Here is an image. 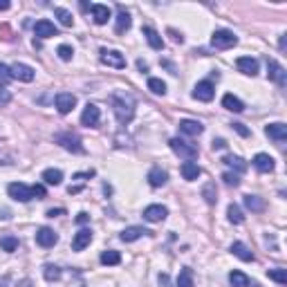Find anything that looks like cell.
<instances>
[{
    "instance_id": "6da1fadb",
    "label": "cell",
    "mask_w": 287,
    "mask_h": 287,
    "mask_svg": "<svg viewBox=\"0 0 287 287\" xmlns=\"http://www.w3.org/2000/svg\"><path fill=\"white\" fill-rule=\"evenodd\" d=\"M112 110L114 117H117L119 123H130L132 117H135V99L126 92H114L112 94Z\"/></svg>"
},
{
    "instance_id": "7a4b0ae2",
    "label": "cell",
    "mask_w": 287,
    "mask_h": 287,
    "mask_svg": "<svg viewBox=\"0 0 287 287\" xmlns=\"http://www.w3.org/2000/svg\"><path fill=\"white\" fill-rule=\"evenodd\" d=\"M169 146H171V151H173L175 155L184 157L186 162L195 160V157L200 155V151H198V146H195V144H189V141H184V139H178V137H175V139H171Z\"/></svg>"
},
{
    "instance_id": "3957f363",
    "label": "cell",
    "mask_w": 287,
    "mask_h": 287,
    "mask_svg": "<svg viewBox=\"0 0 287 287\" xmlns=\"http://www.w3.org/2000/svg\"><path fill=\"white\" fill-rule=\"evenodd\" d=\"M211 45L215 50H229V47L238 45V36L229 30H215L211 36Z\"/></svg>"
},
{
    "instance_id": "277c9868",
    "label": "cell",
    "mask_w": 287,
    "mask_h": 287,
    "mask_svg": "<svg viewBox=\"0 0 287 287\" xmlns=\"http://www.w3.org/2000/svg\"><path fill=\"white\" fill-rule=\"evenodd\" d=\"M267 76H269V79L274 81L278 88H285V83H287V72H285V68L278 63V61L267 59Z\"/></svg>"
},
{
    "instance_id": "5b68a950",
    "label": "cell",
    "mask_w": 287,
    "mask_h": 287,
    "mask_svg": "<svg viewBox=\"0 0 287 287\" xmlns=\"http://www.w3.org/2000/svg\"><path fill=\"white\" fill-rule=\"evenodd\" d=\"M7 193L12 195L16 202H30L32 200V186L23 184V182H12L7 186Z\"/></svg>"
},
{
    "instance_id": "8992f818",
    "label": "cell",
    "mask_w": 287,
    "mask_h": 287,
    "mask_svg": "<svg viewBox=\"0 0 287 287\" xmlns=\"http://www.w3.org/2000/svg\"><path fill=\"white\" fill-rule=\"evenodd\" d=\"M101 63L108 65V68H117V70L126 68V59L117 50H101Z\"/></svg>"
},
{
    "instance_id": "52a82bcc",
    "label": "cell",
    "mask_w": 287,
    "mask_h": 287,
    "mask_svg": "<svg viewBox=\"0 0 287 287\" xmlns=\"http://www.w3.org/2000/svg\"><path fill=\"white\" fill-rule=\"evenodd\" d=\"M99 121H101V110H99V106H94V103H88L83 108V114H81V123L88 128H97Z\"/></svg>"
},
{
    "instance_id": "ba28073f",
    "label": "cell",
    "mask_w": 287,
    "mask_h": 287,
    "mask_svg": "<svg viewBox=\"0 0 287 287\" xmlns=\"http://www.w3.org/2000/svg\"><path fill=\"white\" fill-rule=\"evenodd\" d=\"M213 94H215V88H213L211 81H200V83L193 88V99H198V101L209 103L213 99Z\"/></svg>"
},
{
    "instance_id": "9c48e42d",
    "label": "cell",
    "mask_w": 287,
    "mask_h": 287,
    "mask_svg": "<svg viewBox=\"0 0 287 287\" xmlns=\"http://www.w3.org/2000/svg\"><path fill=\"white\" fill-rule=\"evenodd\" d=\"M56 242H59V236H56L54 231H52L50 227H41L36 231V245L45 247V249H50V247H54Z\"/></svg>"
},
{
    "instance_id": "30bf717a",
    "label": "cell",
    "mask_w": 287,
    "mask_h": 287,
    "mask_svg": "<svg viewBox=\"0 0 287 287\" xmlns=\"http://www.w3.org/2000/svg\"><path fill=\"white\" fill-rule=\"evenodd\" d=\"M117 25H114V32L117 34H126L128 30H130V25H132V18H130V12H128L123 5H119L117 7Z\"/></svg>"
},
{
    "instance_id": "8fae6325",
    "label": "cell",
    "mask_w": 287,
    "mask_h": 287,
    "mask_svg": "<svg viewBox=\"0 0 287 287\" xmlns=\"http://www.w3.org/2000/svg\"><path fill=\"white\" fill-rule=\"evenodd\" d=\"M74 106H76V97H74V94H70V92H59V94H56V110H59L61 114L72 112Z\"/></svg>"
},
{
    "instance_id": "7c38bea8",
    "label": "cell",
    "mask_w": 287,
    "mask_h": 287,
    "mask_svg": "<svg viewBox=\"0 0 287 287\" xmlns=\"http://www.w3.org/2000/svg\"><path fill=\"white\" fill-rule=\"evenodd\" d=\"M178 128L182 135H189V137H198V135H202V130H204V126L200 121H195V119H182L178 123Z\"/></svg>"
},
{
    "instance_id": "4fadbf2b",
    "label": "cell",
    "mask_w": 287,
    "mask_h": 287,
    "mask_svg": "<svg viewBox=\"0 0 287 287\" xmlns=\"http://www.w3.org/2000/svg\"><path fill=\"white\" fill-rule=\"evenodd\" d=\"M12 76L14 79H18V81H25V83H30V81H34V68H30V65H25V63H14L12 68Z\"/></svg>"
},
{
    "instance_id": "5bb4252c",
    "label": "cell",
    "mask_w": 287,
    "mask_h": 287,
    "mask_svg": "<svg viewBox=\"0 0 287 287\" xmlns=\"http://www.w3.org/2000/svg\"><path fill=\"white\" fill-rule=\"evenodd\" d=\"M56 141L61 144V146L65 148V151H72V153H85V148L81 146V141L76 139L74 135H68V132H63V135H56Z\"/></svg>"
},
{
    "instance_id": "9a60e30c",
    "label": "cell",
    "mask_w": 287,
    "mask_h": 287,
    "mask_svg": "<svg viewBox=\"0 0 287 287\" xmlns=\"http://www.w3.org/2000/svg\"><path fill=\"white\" fill-rule=\"evenodd\" d=\"M34 34L38 38H52V36L59 34V32H56L54 23H50L47 18H41V21H36V25H34Z\"/></svg>"
},
{
    "instance_id": "2e32d148",
    "label": "cell",
    "mask_w": 287,
    "mask_h": 287,
    "mask_svg": "<svg viewBox=\"0 0 287 287\" xmlns=\"http://www.w3.org/2000/svg\"><path fill=\"white\" fill-rule=\"evenodd\" d=\"M166 215H169V211L162 204H151V207L144 209V220H148V222H162Z\"/></svg>"
},
{
    "instance_id": "e0dca14e",
    "label": "cell",
    "mask_w": 287,
    "mask_h": 287,
    "mask_svg": "<svg viewBox=\"0 0 287 287\" xmlns=\"http://www.w3.org/2000/svg\"><path fill=\"white\" fill-rule=\"evenodd\" d=\"M265 135L269 137V139L283 144L287 139V126H285V123H269V126L265 128Z\"/></svg>"
},
{
    "instance_id": "ac0fdd59",
    "label": "cell",
    "mask_w": 287,
    "mask_h": 287,
    "mask_svg": "<svg viewBox=\"0 0 287 287\" xmlns=\"http://www.w3.org/2000/svg\"><path fill=\"white\" fill-rule=\"evenodd\" d=\"M90 9H92V21L97 23V25H106V23L110 21V7L108 5H90Z\"/></svg>"
},
{
    "instance_id": "d6986e66",
    "label": "cell",
    "mask_w": 287,
    "mask_h": 287,
    "mask_svg": "<svg viewBox=\"0 0 287 287\" xmlns=\"http://www.w3.org/2000/svg\"><path fill=\"white\" fill-rule=\"evenodd\" d=\"M92 242V231L90 229H81L79 233H74V240H72V249L74 251H83L85 247Z\"/></svg>"
},
{
    "instance_id": "ffe728a7",
    "label": "cell",
    "mask_w": 287,
    "mask_h": 287,
    "mask_svg": "<svg viewBox=\"0 0 287 287\" xmlns=\"http://www.w3.org/2000/svg\"><path fill=\"white\" fill-rule=\"evenodd\" d=\"M236 65H238V70H240L242 74H247V76H256L258 74V61L251 59V56H240V59L236 61Z\"/></svg>"
},
{
    "instance_id": "44dd1931",
    "label": "cell",
    "mask_w": 287,
    "mask_h": 287,
    "mask_svg": "<svg viewBox=\"0 0 287 287\" xmlns=\"http://www.w3.org/2000/svg\"><path fill=\"white\" fill-rule=\"evenodd\" d=\"M253 166H256L260 173H269V171H274V157L267 155V153H258L256 157H253Z\"/></svg>"
},
{
    "instance_id": "7402d4cb",
    "label": "cell",
    "mask_w": 287,
    "mask_h": 287,
    "mask_svg": "<svg viewBox=\"0 0 287 287\" xmlns=\"http://www.w3.org/2000/svg\"><path fill=\"white\" fill-rule=\"evenodd\" d=\"M166 178H169V175H166V171H162L160 166H153V169L148 171V178L146 180H148V184L157 189V186H164L166 184Z\"/></svg>"
},
{
    "instance_id": "603a6c76",
    "label": "cell",
    "mask_w": 287,
    "mask_h": 287,
    "mask_svg": "<svg viewBox=\"0 0 287 287\" xmlns=\"http://www.w3.org/2000/svg\"><path fill=\"white\" fill-rule=\"evenodd\" d=\"M180 171H182V178L184 180H189V182H193V180H198L200 178V166L195 164V162H184V164L180 166Z\"/></svg>"
},
{
    "instance_id": "cb8c5ba5",
    "label": "cell",
    "mask_w": 287,
    "mask_h": 287,
    "mask_svg": "<svg viewBox=\"0 0 287 287\" xmlns=\"http://www.w3.org/2000/svg\"><path fill=\"white\" fill-rule=\"evenodd\" d=\"M231 251H233V256H238L240 260H245V262H251L253 260V251L245 245V242H233Z\"/></svg>"
},
{
    "instance_id": "d4e9b609",
    "label": "cell",
    "mask_w": 287,
    "mask_h": 287,
    "mask_svg": "<svg viewBox=\"0 0 287 287\" xmlns=\"http://www.w3.org/2000/svg\"><path fill=\"white\" fill-rule=\"evenodd\" d=\"M144 233H151V231H146L144 227H128L121 231V240L123 242H135V240H139Z\"/></svg>"
},
{
    "instance_id": "484cf974",
    "label": "cell",
    "mask_w": 287,
    "mask_h": 287,
    "mask_svg": "<svg viewBox=\"0 0 287 287\" xmlns=\"http://www.w3.org/2000/svg\"><path fill=\"white\" fill-rule=\"evenodd\" d=\"M222 108L231 110V112H242V110H245V103H242L238 97H233V94H224L222 97Z\"/></svg>"
},
{
    "instance_id": "4316f807",
    "label": "cell",
    "mask_w": 287,
    "mask_h": 287,
    "mask_svg": "<svg viewBox=\"0 0 287 287\" xmlns=\"http://www.w3.org/2000/svg\"><path fill=\"white\" fill-rule=\"evenodd\" d=\"M144 36H146L148 45H151L153 50H162V47H164V41H162V36L157 34L153 27H144Z\"/></svg>"
},
{
    "instance_id": "83f0119b",
    "label": "cell",
    "mask_w": 287,
    "mask_h": 287,
    "mask_svg": "<svg viewBox=\"0 0 287 287\" xmlns=\"http://www.w3.org/2000/svg\"><path fill=\"white\" fill-rule=\"evenodd\" d=\"M43 180H45V184L59 186L61 182H63V173H61L59 169H45L43 171Z\"/></svg>"
},
{
    "instance_id": "f1b7e54d",
    "label": "cell",
    "mask_w": 287,
    "mask_h": 287,
    "mask_svg": "<svg viewBox=\"0 0 287 287\" xmlns=\"http://www.w3.org/2000/svg\"><path fill=\"white\" fill-rule=\"evenodd\" d=\"M229 283H231V287H249L251 280L247 278L242 271H238V269H233L231 274H229Z\"/></svg>"
},
{
    "instance_id": "f546056e",
    "label": "cell",
    "mask_w": 287,
    "mask_h": 287,
    "mask_svg": "<svg viewBox=\"0 0 287 287\" xmlns=\"http://www.w3.org/2000/svg\"><path fill=\"white\" fill-rule=\"evenodd\" d=\"M222 162H224V164H227V166H231V169H236L238 173H245V171H247V162L242 160V157H236V155H227V157H224Z\"/></svg>"
},
{
    "instance_id": "4dcf8cb0",
    "label": "cell",
    "mask_w": 287,
    "mask_h": 287,
    "mask_svg": "<svg viewBox=\"0 0 287 287\" xmlns=\"http://www.w3.org/2000/svg\"><path fill=\"white\" fill-rule=\"evenodd\" d=\"M101 262H103V265H108V267L119 265V262H121V253H119V251H114V249L103 251V253H101Z\"/></svg>"
},
{
    "instance_id": "1f68e13d",
    "label": "cell",
    "mask_w": 287,
    "mask_h": 287,
    "mask_svg": "<svg viewBox=\"0 0 287 287\" xmlns=\"http://www.w3.org/2000/svg\"><path fill=\"white\" fill-rule=\"evenodd\" d=\"M175 287H193V269L184 267V269L180 271L178 283H175Z\"/></svg>"
},
{
    "instance_id": "d6a6232c",
    "label": "cell",
    "mask_w": 287,
    "mask_h": 287,
    "mask_svg": "<svg viewBox=\"0 0 287 287\" xmlns=\"http://www.w3.org/2000/svg\"><path fill=\"white\" fill-rule=\"evenodd\" d=\"M245 207L260 213L262 209H265V202H262V198H258V195H245Z\"/></svg>"
},
{
    "instance_id": "836d02e7",
    "label": "cell",
    "mask_w": 287,
    "mask_h": 287,
    "mask_svg": "<svg viewBox=\"0 0 287 287\" xmlns=\"http://www.w3.org/2000/svg\"><path fill=\"white\" fill-rule=\"evenodd\" d=\"M227 215H229V222H233V224H242V222H245V215H242L238 204H229Z\"/></svg>"
},
{
    "instance_id": "e575fe53",
    "label": "cell",
    "mask_w": 287,
    "mask_h": 287,
    "mask_svg": "<svg viewBox=\"0 0 287 287\" xmlns=\"http://www.w3.org/2000/svg\"><path fill=\"white\" fill-rule=\"evenodd\" d=\"M54 16L61 21V25H65V27H72V25H74V18H72V14L68 12V9L56 7V9H54Z\"/></svg>"
},
{
    "instance_id": "d590c367",
    "label": "cell",
    "mask_w": 287,
    "mask_h": 287,
    "mask_svg": "<svg viewBox=\"0 0 287 287\" xmlns=\"http://www.w3.org/2000/svg\"><path fill=\"white\" fill-rule=\"evenodd\" d=\"M43 276H45L47 283H54V280L61 278V269L56 265H45L43 267Z\"/></svg>"
},
{
    "instance_id": "8d00e7d4",
    "label": "cell",
    "mask_w": 287,
    "mask_h": 287,
    "mask_svg": "<svg viewBox=\"0 0 287 287\" xmlns=\"http://www.w3.org/2000/svg\"><path fill=\"white\" fill-rule=\"evenodd\" d=\"M148 90H151L153 94H166V83L162 79L151 76V79H148Z\"/></svg>"
},
{
    "instance_id": "74e56055",
    "label": "cell",
    "mask_w": 287,
    "mask_h": 287,
    "mask_svg": "<svg viewBox=\"0 0 287 287\" xmlns=\"http://www.w3.org/2000/svg\"><path fill=\"white\" fill-rule=\"evenodd\" d=\"M0 247H3V251H7V253L16 251V249H18V238H14V236L0 238Z\"/></svg>"
},
{
    "instance_id": "f35d334b",
    "label": "cell",
    "mask_w": 287,
    "mask_h": 287,
    "mask_svg": "<svg viewBox=\"0 0 287 287\" xmlns=\"http://www.w3.org/2000/svg\"><path fill=\"white\" fill-rule=\"evenodd\" d=\"M267 276H269V280H276L278 285H287V269H269L267 271Z\"/></svg>"
},
{
    "instance_id": "ab89813d",
    "label": "cell",
    "mask_w": 287,
    "mask_h": 287,
    "mask_svg": "<svg viewBox=\"0 0 287 287\" xmlns=\"http://www.w3.org/2000/svg\"><path fill=\"white\" fill-rule=\"evenodd\" d=\"M12 79H14V76H12V70H9L5 63H0V88H7V83H9Z\"/></svg>"
},
{
    "instance_id": "60d3db41",
    "label": "cell",
    "mask_w": 287,
    "mask_h": 287,
    "mask_svg": "<svg viewBox=\"0 0 287 287\" xmlns=\"http://www.w3.org/2000/svg\"><path fill=\"white\" fill-rule=\"evenodd\" d=\"M56 54H59V59H61V61H72V54H74V50H72L70 45H59Z\"/></svg>"
},
{
    "instance_id": "b9f144b4",
    "label": "cell",
    "mask_w": 287,
    "mask_h": 287,
    "mask_svg": "<svg viewBox=\"0 0 287 287\" xmlns=\"http://www.w3.org/2000/svg\"><path fill=\"white\" fill-rule=\"evenodd\" d=\"M222 180H224V184L227 186H240V178H238V173H224L222 175Z\"/></svg>"
},
{
    "instance_id": "7bdbcfd3",
    "label": "cell",
    "mask_w": 287,
    "mask_h": 287,
    "mask_svg": "<svg viewBox=\"0 0 287 287\" xmlns=\"http://www.w3.org/2000/svg\"><path fill=\"white\" fill-rule=\"evenodd\" d=\"M202 193H204V200H207L209 204H215V200H218V198H215V186H213V184H207V186H204Z\"/></svg>"
},
{
    "instance_id": "ee69618b",
    "label": "cell",
    "mask_w": 287,
    "mask_h": 287,
    "mask_svg": "<svg viewBox=\"0 0 287 287\" xmlns=\"http://www.w3.org/2000/svg\"><path fill=\"white\" fill-rule=\"evenodd\" d=\"M32 198H36V200L45 198V186H43V184H34V186H32Z\"/></svg>"
},
{
    "instance_id": "f6af8a7d",
    "label": "cell",
    "mask_w": 287,
    "mask_h": 287,
    "mask_svg": "<svg viewBox=\"0 0 287 287\" xmlns=\"http://www.w3.org/2000/svg\"><path fill=\"white\" fill-rule=\"evenodd\" d=\"M9 101H12V94H9L5 88H0V106H7Z\"/></svg>"
},
{
    "instance_id": "bcb514c9",
    "label": "cell",
    "mask_w": 287,
    "mask_h": 287,
    "mask_svg": "<svg viewBox=\"0 0 287 287\" xmlns=\"http://www.w3.org/2000/svg\"><path fill=\"white\" fill-rule=\"evenodd\" d=\"M233 130H236L240 137H249V130H247V128L242 126V123H233Z\"/></svg>"
},
{
    "instance_id": "7dc6e473",
    "label": "cell",
    "mask_w": 287,
    "mask_h": 287,
    "mask_svg": "<svg viewBox=\"0 0 287 287\" xmlns=\"http://www.w3.org/2000/svg\"><path fill=\"white\" fill-rule=\"evenodd\" d=\"M160 287H171V278H169V274H160Z\"/></svg>"
},
{
    "instance_id": "c3c4849f",
    "label": "cell",
    "mask_w": 287,
    "mask_h": 287,
    "mask_svg": "<svg viewBox=\"0 0 287 287\" xmlns=\"http://www.w3.org/2000/svg\"><path fill=\"white\" fill-rule=\"evenodd\" d=\"M63 213H65V209H50L47 218H56V215H63Z\"/></svg>"
},
{
    "instance_id": "681fc988",
    "label": "cell",
    "mask_w": 287,
    "mask_h": 287,
    "mask_svg": "<svg viewBox=\"0 0 287 287\" xmlns=\"http://www.w3.org/2000/svg\"><path fill=\"white\" fill-rule=\"evenodd\" d=\"M88 220H90V215H88V213H83V211H81L79 215H76V222H79V224H85V222H88Z\"/></svg>"
},
{
    "instance_id": "f907efd6",
    "label": "cell",
    "mask_w": 287,
    "mask_h": 287,
    "mask_svg": "<svg viewBox=\"0 0 287 287\" xmlns=\"http://www.w3.org/2000/svg\"><path fill=\"white\" fill-rule=\"evenodd\" d=\"M70 287H85V283H83V280L79 278V276H76V280H74V283H72Z\"/></svg>"
},
{
    "instance_id": "816d5d0a",
    "label": "cell",
    "mask_w": 287,
    "mask_h": 287,
    "mask_svg": "<svg viewBox=\"0 0 287 287\" xmlns=\"http://www.w3.org/2000/svg\"><path fill=\"white\" fill-rule=\"evenodd\" d=\"M5 9H9V3L7 0H0V12H5Z\"/></svg>"
},
{
    "instance_id": "f5cc1de1",
    "label": "cell",
    "mask_w": 287,
    "mask_h": 287,
    "mask_svg": "<svg viewBox=\"0 0 287 287\" xmlns=\"http://www.w3.org/2000/svg\"><path fill=\"white\" fill-rule=\"evenodd\" d=\"M137 65H139V70H141V72H146V70H148V65L144 63V61H137Z\"/></svg>"
},
{
    "instance_id": "db71d44e",
    "label": "cell",
    "mask_w": 287,
    "mask_h": 287,
    "mask_svg": "<svg viewBox=\"0 0 287 287\" xmlns=\"http://www.w3.org/2000/svg\"><path fill=\"white\" fill-rule=\"evenodd\" d=\"M213 148H224V141H222V139H218V141H213Z\"/></svg>"
},
{
    "instance_id": "11a10c76",
    "label": "cell",
    "mask_w": 287,
    "mask_h": 287,
    "mask_svg": "<svg viewBox=\"0 0 287 287\" xmlns=\"http://www.w3.org/2000/svg\"><path fill=\"white\" fill-rule=\"evenodd\" d=\"M7 280H9V278H7V276H5V278L0 280V287H5V285H7Z\"/></svg>"
}]
</instances>
